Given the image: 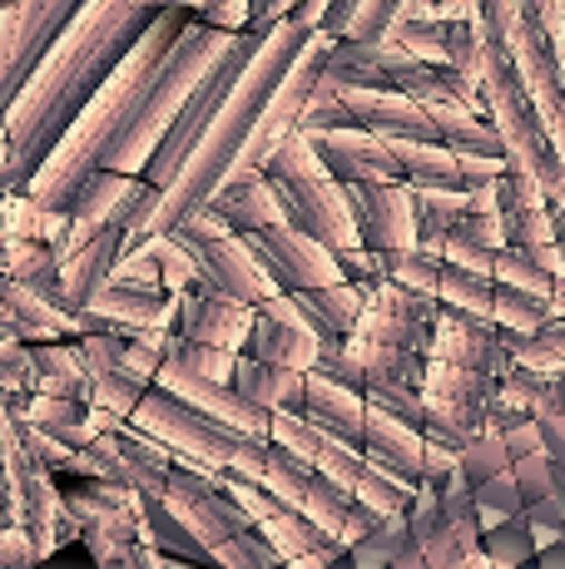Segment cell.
<instances>
[{
    "mask_svg": "<svg viewBox=\"0 0 565 569\" xmlns=\"http://www.w3.org/2000/svg\"><path fill=\"white\" fill-rule=\"evenodd\" d=\"M318 16H323V0H303V6H293L288 16L264 30L258 50L248 54V64L234 74V84H228V94L219 100V109H214V119L204 124L199 144L189 149V159L179 163V173L159 189L155 233H169V228H179L189 213H199V208L209 203V193L228 179V169H234V159H238V149H244L248 129H254L258 109L268 104L274 84L293 64V54L308 46V36L318 30Z\"/></svg>",
    "mask_w": 565,
    "mask_h": 569,
    "instance_id": "obj_2",
    "label": "cell"
},
{
    "mask_svg": "<svg viewBox=\"0 0 565 569\" xmlns=\"http://www.w3.org/2000/svg\"><path fill=\"white\" fill-rule=\"evenodd\" d=\"M308 144L338 183H393L397 179V159L387 149V139L367 134V129H323V134H308Z\"/></svg>",
    "mask_w": 565,
    "mask_h": 569,
    "instance_id": "obj_20",
    "label": "cell"
},
{
    "mask_svg": "<svg viewBox=\"0 0 565 569\" xmlns=\"http://www.w3.org/2000/svg\"><path fill=\"white\" fill-rule=\"evenodd\" d=\"M347 213H353L357 243L373 253H397L417 248V223H412V189L407 183H343Z\"/></svg>",
    "mask_w": 565,
    "mask_h": 569,
    "instance_id": "obj_16",
    "label": "cell"
},
{
    "mask_svg": "<svg viewBox=\"0 0 565 569\" xmlns=\"http://www.w3.org/2000/svg\"><path fill=\"white\" fill-rule=\"evenodd\" d=\"M402 540H407V510L377 516L353 545H347V565H353V569H387V560L397 555Z\"/></svg>",
    "mask_w": 565,
    "mask_h": 569,
    "instance_id": "obj_38",
    "label": "cell"
},
{
    "mask_svg": "<svg viewBox=\"0 0 565 569\" xmlns=\"http://www.w3.org/2000/svg\"><path fill=\"white\" fill-rule=\"evenodd\" d=\"M482 555L492 560L496 569H511V565H531V555H536V545H531V530L521 516H506L496 525H486L482 530Z\"/></svg>",
    "mask_w": 565,
    "mask_h": 569,
    "instance_id": "obj_43",
    "label": "cell"
},
{
    "mask_svg": "<svg viewBox=\"0 0 565 569\" xmlns=\"http://www.w3.org/2000/svg\"><path fill=\"white\" fill-rule=\"evenodd\" d=\"M75 545H80L85 560L95 569H135L139 525L135 520H85Z\"/></svg>",
    "mask_w": 565,
    "mask_h": 569,
    "instance_id": "obj_33",
    "label": "cell"
},
{
    "mask_svg": "<svg viewBox=\"0 0 565 569\" xmlns=\"http://www.w3.org/2000/svg\"><path fill=\"white\" fill-rule=\"evenodd\" d=\"M228 387L264 411H303V371H293V367H274V362H258V357L238 352Z\"/></svg>",
    "mask_w": 565,
    "mask_h": 569,
    "instance_id": "obj_26",
    "label": "cell"
},
{
    "mask_svg": "<svg viewBox=\"0 0 565 569\" xmlns=\"http://www.w3.org/2000/svg\"><path fill=\"white\" fill-rule=\"evenodd\" d=\"M219 486L248 510V520H254L258 530L274 540V550L282 555V569H328L333 560H343V555H347L343 540H333L318 520L298 516V510L282 506L278 496H268L258 480L234 476V470H219Z\"/></svg>",
    "mask_w": 565,
    "mask_h": 569,
    "instance_id": "obj_10",
    "label": "cell"
},
{
    "mask_svg": "<svg viewBox=\"0 0 565 569\" xmlns=\"http://www.w3.org/2000/svg\"><path fill=\"white\" fill-rule=\"evenodd\" d=\"M80 6L85 0H10L0 10V109L16 100V90L30 80L40 54L56 46Z\"/></svg>",
    "mask_w": 565,
    "mask_h": 569,
    "instance_id": "obj_13",
    "label": "cell"
},
{
    "mask_svg": "<svg viewBox=\"0 0 565 569\" xmlns=\"http://www.w3.org/2000/svg\"><path fill=\"white\" fill-rule=\"evenodd\" d=\"M0 223H6V243L20 238V243H56L60 228H65V213H50L40 208L36 199L26 193H0Z\"/></svg>",
    "mask_w": 565,
    "mask_h": 569,
    "instance_id": "obj_36",
    "label": "cell"
},
{
    "mask_svg": "<svg viewBox=\"0 0 565 569\" xmlns=\"http://www.w3.org/2000/svg\"><path fill=\"white\" fill-rule=\"evenodd\" d=\"M155 16L159 10L139 6V0H85L75 10L70 26L56 36V46L40 54L30 80L6 104V119H0V193L26 189L40 159L56 149L70 119L90 104L105 74L125 60V50L145 36Z\"/></svg>",
    "mask_w": 565,
    "mask_h": 569,
    "instance_id": "obj_1",
    "label": "cell"
},
{
    "mask_svg": "<svg viewBox=\"0 0 565 569\" xmlns=\"http://www.w3.org/2000/svg\"><path fill=\"white\" fill-rule=\"evenodd\" d=\"M36 387V367H30V347L0 332V391H30Z\"/></svg>",
    "mask_w": 565,
    "mask_h": 569,
    "instance_id": "obj_50",
    "label": "cell"
},
{
    "mask_svg": "<svg viewBox=\"0 0 565 569\" xmlns=\"http://www.w3.org/2000/svg\"><path fill=\"white\" fill-rule=\"evenodd\" d=\"M492 282H506V288H521V292H536V298H565L556 272L536 268L531 258L511 253V248H496V253H492Z\"/></svg>",
    "mask_w": 565,
    "mask_h": 569,
    "instance_id": "obj_41",
    "label": "cell"
},
{
    "mask_svg": "<svg viewBox=\"0 0 565 569\" xmlns=\"http://www.w3.org/2000/svg\"><path fill=\"white\" fill-rule=\"evenodd\" d=\"M174 238H179L184 248H189L194 258V278L204 282V288H219L228 298L248 302V308H258V302L274 292V282L258 272V262L248 258L244 238L228 233L219 218L209 213V208H199V213H189L179 228H169Z\"/></svg>",
    "mask_w": 565,
    "mask_h": 569,
    "instance_id": "obj_12",
    "label": "cell"
},
{
    "mask_svg": "<svg viewBox=\"0 0 565 569\" xmlns=\"http://www.w3.org/2000/svg\"><path fill=\"white\" fill-rule=\"evenodd\" d=\"M293 298H298L303 317H308L313 337H347L357 322V312H363L367 288L338 278V282H323V288H303V292H293Z\"/></svg>",
    "mask_w": 565,
    "mask_h": 569,
    "instance_id": "obj_29",
    "label": "cell"
},
{
    "mask_svg": "<svg viewBox=\"0 0 565 569\" xmlns=\"http://www.w3.org/2000/svg\"><path fill=\"white\" fill-rule=\"evenodd\" d=\"M139 6H149V10H194V0H139Z\"/></svg>",
    "mask_w": 565,
    "mask_h": 569,
    "instance_id": "obj_56",
    "label": "cell"
},
{
    "mask_svg": "<svg viewBox=\"0 0 565 569\" xmlns=\"http://www.w3.org/2000/svg\"><path fill=\"white\" fill-rule=\"evenodd\" d=\"M204 208H209V213L219 218L228 233H254V228L282 223L274 189H268V179H264L258 169H248V173H234V179H224L219 189L209 193V203H204Z\"/></svg>",
    "mask_w": 565,
    "mask_h": 569,
    "instance_id": "obj_22",
    "label": "cell"
},
{
    "mask_svg": "<svg viewBox=\"0 0 565 569\" xmlns=\"http://www.w3.org/2000/svg\"><path fill=\"white\" fill-rule=\"evenodd\" d=\"M293 6H303V0H244V26H258L268 30L274 20H282Z\"/></svg>",
    "mask_w": 565,
    "mask_h": 569,
    "instance_id": "obj_53",
    "label": "cell"
},
{
    "mask_svg": "<svg viewBox=\"0 0 565 569\" xmlns=\"http://www.w3.org/2000/svg\"><path fill=\"white\" fill-rule=\"evenodd\" d=\"M268 441L282 446L288 456H298L303 466L323 470L333 486H343L353 500H363L373 516H393V510H407L412 506V486H402V480L383 476V470H373L357 446H343L338 436H328L323 426H313L308 416L274 411V416H268Z\"/></svg>",
    "mask_w": 565,
    "mask_h": 569,
    "instance_id": "obj_7",
    "label": "cell"
},
{
    "mask_svg": "<svg viewBox=\"0 0 565 569\" xmlns=\"http://www.w3.org/2000/svg\"><path fill=\"white\" fill-rule=\"evenodd\" d=\"M145 387H149L145 377H135V371H125V367H110V371H100V377L90 381V407L129 416V407L139 401V391H145Z\"/></svg>",
    "mask_w": 565,
    "mask_h": 569,
    "instance_id": "obj_45",
    "label": "cell"
},
{
    "mask_svg": "<svg viewBox=\"0 0 565 569\" xmlns=\"http://www.w3.org/2000/svg\"><path fill=\"white\" fill-rule=\"evenodd\" d=\"M26 565H36L26 530L20 525H0V569H26Z\"/></svg>",
    "mask_w": 565,
    "mask_h": 569,
    "instance_id": "obj_51",
    "label": "cell"
},
{
    "mask_svg": "<svg viewBox=\"0 0 565 569\" xmlns=\"http://www.w3.org/2000/svg\"><path fill=\"white\" fill-rule=\"evenodd\" d=\"M511 480H516L521 490V506H531V500L551 496V456L546 451H526L511 461Z\"/></svg>",
    "mask_w": 565,
    "mask_h": 569,
    "instance_id": "obj_49",
    "label": "cell"
},
{
    "mask_svg": "<svg viewBox=\"0 0 565 569\" xmlns=\"http://www.w3.org/2000/svg\"><path fill=\"white\" fill-rule=\"evenodd\" d=\"M244 357H258V362H274V367H293V371H308L313 367V352H318V337L303 332V327H288L278 317L258 312L254 308V322H248V337L238 347Z\"/></svg>",
    "mask_w": 565,
    "mask_h": 569,
    "instance_id": "obj_28",
    "label": "cell"
},
{
    "mask_svg": "<svg viewBox=\"0 0 565 569\" xmlns=\"http://www.w3.org/2000/svg\"><path fill=\"white\" fill-rule=\"evenodd\" d=\"M85 308L110 317V322H125V327H169L174 332L179 298L165 288H139V282H100Z\"/></svg>",
    "mask_w": 565,
    "mask_h": 569,
    "instance_id": "obj_24",
    "label": "cell"
},
{
    "mask_svg": "<svg viewBox=\"0 0 565 569\" xmlns=\"http://www.w3.org/2000/svg\"><path fill=\"white\" fill-rule=\"evenodd\" d=\"M521 520L526 525H565V496L561 490H551V496H541V500H531V506H521Z\"/></svg>",
    "mask_w": 565,
    "mask_h": 569,
    "instance_id": "obj_52",
    "label": "cell"
},
{
    "mask_svg": "<svg viewBox=\"0 0 565 569\" xmlns=\"http://www.w3.org/2000/svg\"><path fill=\"white\" fill-rule=\"evenodd\" d=\"M397 159V179L407 189H462V163L442 144H417V139H387Z\"/></svg>",
    "mask_w": 565,
    "mask_h": 569,
    "instance_id": "obj_31",
    "label": "cell"
},
{
    "mask_svg": "<svg viewBox=\"0 0 565 569\" xmlns=\"http://www.w3.org/2000/svg\"><path fill=\"white\" fill-rule=\"evenodd\" d=\"M26 347H30V367H36V387L30 391L90 401V371L80 362L75 337H46V342H26Z\"/></svg>",
    "mask_w": 565,
    "mask_h": 569,
    "instance_id": "obj_27",
    "label": "cell"
},
{
    "mask_svg": "<svg viewBox=\"0 0 565 569\" xmlns=\"http://www.w3.org/2000/svg\"><path fill=\"white\" fill-rule=\"evenodd\" d=\"M466 193L462 189H412V223H417V248L437 253L442 233L462 218Z\"/></svg>",
    "mask_w": 565,
    "mask_h": 569,
    "instance_id": "obj_35",
    "label": "cell"
},
{
    "mask_svg": "<svg viewBox=\"0 0 565 569\" xmlns=\"http://www.w3.org/2000/svg\"><path fill=\"white\" fill-rule=\"evenodd\" d=\"M224 40H228V30L209 26V20H199V16H189V26L174 36V46L165 50V60H159L155 80H149L145 100H139L135 119H129L125 139L110 149L105 169H115V173H145V159L155 154L159 134H165L169 119L179 114L184 94L194 90V80L204 74V64H209L214 54L224 50Z\"/></svg>",
    "mask_w": 565,
    "mask_h": 569,
    "instance_id": "obj_5",
    "label": "cell"
},
{
    "mask_svg": "<svg viewBox=\"0 0 565 569\" xmlns=\"http://www.w3.org/2000/svg\"><path fill=\"white\" fill-rule=\"evenodd\" d=\"M165 357H169V362H179L184 371H199V377H209V381H228V377H234V357H238V352H224V347L189 342V337L169 332Z\"/></svg>",
    "mask_w": 565,
    "mask_h": 569,
    "instance_id": "obj_44",
    "label": "cell"
},
{
    "mask_svg": "<svg viewBox=\"0 0 565 569\" xmlns=\"http://www.w3.org/2000/svg\"><path fill=\"white\" fill-rule=\"evenodd\" d=\"M258 173H264L268 189H274L278 213H282L288 228L318 238V243L333 248V253H343V248L357 243V228H353V213H347L343 183L323 169L318 154H313V144L303 134L282 139L274 154L258 163Z\"/></svg>",
    "mask_w": 565,
    "mask_h": 569,
    "instance_id": "obj_6",
    "label": "cell"
},
{
    "mask_svg": "<svg viewBox=\"0 0 565 569\" xmlns=\"http://www.w3.org/2000/svg\"><path fill=\"white\" fill-rule=\"evenodd\" d=\"M377 262H383V282H397V288H412V292H432V288H437L442 258L427 253V248H397V253H377Z\"/></svg>",
    "mask_w": 565,
    "mask_h": 569,
    "instance_id": "obj_42",
    "label": "cell"
},
{
    "mask_svg": "<svg viewBox=\"0 0 565 569\" xmlns=\"http://www.w3.org/2000/svg\"><path fill=\"white\" fill-rule=\"evenodd\" d=\"M135 525H139V540H145L149 550H159L165 560L209 565V550H204V545L169 516L165 496H135Z\"/></svg>",
    "mask_w": 565,
    "mask_h": 569,
    "instance_id": "obj_30",
    "label": "cell"
},
{
    "mask_svg": "<svg viewBox=\"0 0 565 569\" xmlns=\"http://www.w3.org/2000/svg\"><path fill=\"white\" fill-rule=\"evenodd\" d=\"M496 223H502V248L531 258L536 268L561 278V248H556V208L541 199V189L516 169H502L492 179Z\"/></svg>",
    "mask_w": 565,
    "mask_h": 569,
    "instance_id": "obj_14",
    "label": "cell"
},
{
    "mask_svg": "<svg viewBox=\"0 0 565 569\" xmlns=\"http://www.w3.org/2000/svg\"><path fill=\"white\" fill-rule=\"evenodd\" d=\"M125 421L135 426V431L155 436V441L174 446V451H184L199 470H224L228 456H234V446H238V431L209 421L204 411H194L189 401H179L174 391L155 387V381L139 391V401L129 407Z\"/></svg>",
    "mask_w": 565,
    "mask_h": 569,
    "instance_id": "obj_11",
    "label": "cell"
},
{
    "mask_svg": "<svg viewBox=\"0 0 565 569\" xmlns=\"http://www.w3.org/2000/svg\"><path fill=\"white\" fill-rule=\"evenodd\" d=\"M155 387H165L174 391L179 401H189L194 411H204L209 421H219L228 426V431H238V436H268V416L274 411H264V407H254L248 397H238L228 381H209V377H199V371H184L179 362H169V357H159V367H155Z\"/></svg>",
    "mask_w": 565,
    "mask_h": 569,
    "instance_id": "obj_17",
    "label": "cell"
},
{
    "mask_svg": "<svg viewBox=\"0 0 565 569\" xmlns=\"http://www.w3.org/2000/svg\"><path fill=\"white\" fill-rule=\"evenodd\" d=\"M343 129H367L377 139H417V144H437V124H432L427 104L407 100L393 90H338Z\"/></svg>",
    "mask_w": 565,
    "mask_h": 569,
    "instance_id": "obj_19",
    "label": "cell"
},
{
    "mask_svg": "<svg viewBox=\"0 0 565 569\" xmlns=\"http://www.w3.org/2000/svg\"><path fill=\"white\" fill-rule=\"evenodd\" d=\"M387 569H432L427 560H422V550H417V540H412V530H407V540L397 545L393 560H387Z\"/></svg>",
    "mask_w": 565,
    "mask_h": 569,
    "instance_id": "obj_54",
    "label": "cell"
},
{
    "mask_svg": "<svg viewBox=\"0 0 565 569\" xmlns=\"http://www.w3.org/2000/svg\"><path fill=\"white\" fill-rule=\"evenodd\" d=\"M298 416H308L313 426L338 436L343 446H357V451H363V416H367L363 391H347L338 381L318 377V371H303V411Z\"/></svg>",
    "mask_w": 565,
    "mask_h": 569,
    "instance_id": "obj_23",
    "label": "cell"
},
{
    "mask_svg": "<svg viewBox=\"0 0 565 569\" xmlns=\"http://www.w3.org/2000/svg\"><path fill=\"white\" fill-rule=\"evenodd\" d=\"M432 298H437L442 308L486 317V308H492V278H486V272H472V268H456V262H442Z\"/></svg>",
    "mask_w": 565,
    "mask_h": 569,
    "instance_id": "obj_39",
    "label": "cell"
},
{
    "mask_svg": "<svg viewBox=\"0 0 565 569\" xmlns=\"http://www.w3.org/2000/svg\"><path fill=\"white\" fill-rule=\"evenodd\" d=\"M387 46L417 54V60H442V46H447V16H412V10H397L383 30Z\"/></svg>",
    "mask_w": 565,
    "mask_h": 569,
    "instance_id": "obj_37",
    "label": "cell"
},
{
    "mask_svg": "<svg viewBox=\"0 0 565 569\" xmlns=\"http://www.w3.org/2000/svg\"><path fill=\"white\" fill-rule=\"evenodd\" d=\"M165 342H169V327H135V332L125 337V357H119V367L149 381L155 367H159V357H165Z\"/></svg>",
    "mask_w": 565,
    "mask_h": 569,
    "instance_id": "obj_46",
    "label": "cell"
},
{
    "mask_svg": "<svg viewBox=\"0 0 565 569\" xmlns=\"http://www.w3.org/2000/svg\"><path fill=\"white\" fill-rule=\"evenodd\" d=\"M258 40H264V30L258 26H238V30H228V40H224V50L214 54L209 64H204V74L194 80V90L184 94V104H179V114L169 119V129L159 134V144H155V154L145 159V173L139 179H149L155 189H165V183L179 173V163L189 159V149L199 144V134H204V124L214 119V109H219V100L228 94V84H234V74L248 64V54L258 50Z\"/></svg>",
    "mask_w": 565,
    "mask_h": 569,
    "instance_id": "obj_8",
    "label": "cell"
},
{
    "mask_svg": "<svg viewBox=\"0 0 565 569\" xmlns=\"http://www.w3.org/2000/svg\"><path fill=\"white\" fill-rule=\"evenodd\" d=\"M119 243H125V233H119L115 223H105L100 233H90L75 253L60 258V288H65V312L85 308L90 302V292L100 288L105 278H110V262L119 253Z\"/></svg>",
    "mask_w": 565,
    "mask_h": 569,
    "instance_id": "obj_25",
    "label": "cell"
},
{
    "mask_svg": "<svg viewBox=\"0 0 565 569\" xmlns=\"http://www.w3.org/2000/svg\"><path fill=\"white\" fill-rule=\"evenodd\" d=\"M258 486L268 490V496H278L282 506H293L298 516H308V520H318L323 530L333 535V540H343V545H353L357 535L367 530L377 516L363 506V500H353L343 486H333L323 470H313V466H303L298 456H288L282 446L268 441L264 446V466H258Z\"/></svg>",
    "mask_w": 565,
    "mask_h": 569,
    "instance_id": "obj_9",
    "label": "cell"
},
{
    "mask_svg": "<svg viewBox=\"0 0 565 569\" xmlns=\"http://www.w3.org/2000/svg\"><path fill=\"white\" fill-rule=\"evenodd\" d=\"M0 272L6 278H16L20 288L40 292L46 302H56L65 312V288H60V262L50 253V243H20V238H10L6 248H0Z\"/></svg>",
    "mask_w": 565,
    "mask_h": 569,
    "instance_id": "obj_32",
    "label": "cell"
},
{
    "mask_svg": "<svg viewBox=\"0 0 565 569\" xmlns=\"http://www.w3.org/2000/svg\"><path fill=\"white\" fill-rule=\"evenodd\" d=\"M561 302L565 298H536V292L492 282V308H486V317H492L496 327H506V332H536L546 317H561Z\"/></svg>",
    "mask_w": 565,
    "mask_h": 569,
    "instance_id": "obj_34",
    "label": "cell"
},
{
    "mask_svg": "<svg viewBox=\"0 0 565 569\" xmlns=\"http://www.w3.org/2000/svg\"><path fill=\"white\" fill-rule=\"evenodd\" d=\"M0 248H6V223H0Z\"/></svg>",
    "mask_w": 565,
    "mask_h": 569,
    "instance_id": "obj_57",
    "label": "cell"
},
{
    "mask_svg": "<svg viewBox=\"0 0 565 569\" xmlns=\"http://www.w3.org/2000/svg\"><path fill=\"white\" fill-rule=\"evenodd\" d=\"M482 36V64H476V100H482V114L492 119L496 139H502V159L506 169L526 173L541 189V199L551 208L565 203V163H561V144L546 134L536 104L526 94V80H521L516 60H511L502 36Z\"/></svg>",
    "mask_w": 565,
    "mask_h": 569,
    "instance_id": "obj_4",
    "label": "cell"
},
{
    "mask_svg": "<svg viewBox=\"0 0 565 569\" xmlns=\"http://www.w3.org/2000/svg\"><path fill=\"white\" fill-rule=\"evenodd\" d=\"M531 569H565V545H541L536 555H531Z\"/></svg>",
    "mask_w": 565,
    "mask_h": 569,
    "instance_id": "obj_55",
    "label": "cell"
},
{
    "mask_svg": "<svg viewBox=\"0 0 565 569\" xmlns=\"http://www.w3.org/2000/svg\"><path fill=\"white\" fill-rule=\"evenodd\" d=\"M472 490V506L476 510H492V516H521V490H516V480H511V466L506 470H496V476H486V480H476V486H466Z\"/></svg>",
    "mask_w": 565,
    "mask_h": 569,
    "instance_id": "obj_47",
    "label": "cell"
},
{
    "mask_svg": "<svg viewBox=\"0 0 565 569\" xmlns=\"http://www.w3.org/2000/svg\"><path fill=\"white\" fill-rule=\"evenodd\" d=\"M149 243H155V258H159V288L179 292L184 282H194V258H189V248H184L179 238L174 233H149Z\"/></svg>",
    "mask_w": 565,
    "mask_h": 569,
    "instance_id": "obj_48",
    "label": "cell"
},
{
    "mask_svg": "<svg viewBox=\"0 0 565 569\" xmlns=\"http://www.w3.org/2000/svg\"><path fill=\"white\" fill-rule=\"evenodd\" d=\"M189 16L194 10L179 6V10H159V16L149 20L145 36L125 50V60L105 74V84L90 94V104L70 119V129L56 139V149H50V154L40 159V169L26 179V189H20L26 199H36L40 208H50V213H65V203H70V193L85 183V173L105 169L110 149L125 139L129 119H135L139 100H145L159 60H165V50L174 46V36L189 26Z\"/></svg>",
    "mask_w": 565,
    "mask_h": 569,
    "instance_id": "obj_3",
    "label": "cell"
},
{
    "mask_svg": "<svg viewBox=\"0 0 565 569\" xmlns=\"http://www.w3.org/2000/svg\"><path fill=\"white\" fill-rule=\"evenodd\" d=\"M511 456L502 446V436H496V426H482L476 436H466L462 446H456V476L466 480V486H476V480L496 476V470H506Z\"/></svg>",
    "mask_w": 565,
    "mask_h": 569,
    "instance_id": "obj_40",
    "label": "cell"
},
{
    "mask_svg": "<svg viewBox=\"0 0 565 569\" xmlns=\"http://www.w3.org/2000/svg\"><path fill=\"white\" fill-rule=\"evenodd\" d=\"M511 569H531V565H511Z\"/></svg>",
    "mask_w": 565,
    "mask_h": 569,
    "instance_id": "obj_58",
    "label": "cell"
},
{
    "mask_svg": "<svg viewBox=\"0 0 565 569\" xmlns=\"http://www.w3.org/2000/svg\"><path fill=\"white\" fill-rule=\"evenodd\" d=\"M422 431L397 416H387L383 407H367L363 416V456L373 470L402 480V486H417L422 480Z\"/></svg>",
    "mask_w": 565,
    "mask_h": 569,
    "instance_id": "obj_21",
    "label": "cell"
},
{
    "mask_svg": "<svg viewBox=\"0 0 565 569\" xmlns=\"http://www.w3.org/2000/svg\"><path fill=\"white\" fill-rule=\"evenodd\" d=\"M248 248V258L258 262L274 292H303V288H323V282H338L343 268L333 258V248H323L318 238L298 233L288 223H268L254 228V233H238Z\"/></svg>",
    "mask_w": 565,
    "mask_h": 569,
    "instance_id": "obj_15",
    "label": "cell"
},
{
    "mask_svg": "<svg viewBox=\"0 0 565 569\" xmlns=\"http://www.w3.org/2000/svg\"><path fill=\"white\" fill-rule=\"evenodd\" d=\"M174 298H179V312H174V332L179 337L224 347V352H238V347H244L248 322H254V308H248V302L228 298L219 288H204L199 278L184 282Z\"/></svg>",
    "mask_w": 565,
    "mask_h": 569,
    "instance_id": "obj_18",
    "label": "cell"
}]
</instances>
